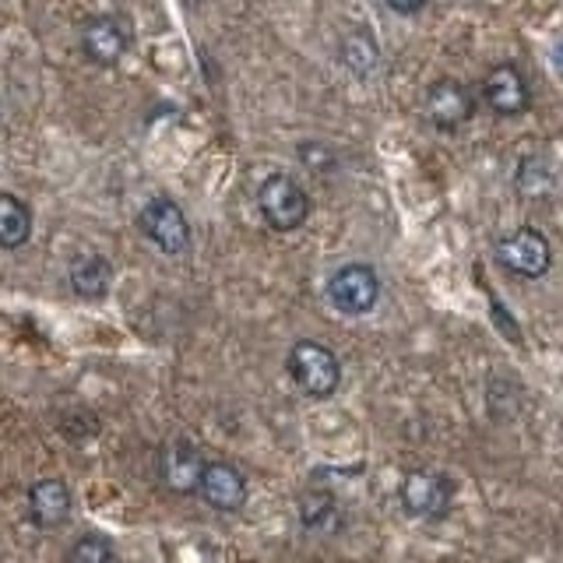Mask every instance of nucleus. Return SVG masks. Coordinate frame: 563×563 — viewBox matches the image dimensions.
Here are the masks:
<instances>
[{
  "mask_svg": "<svg viewBox=\"0 0 563 563\" xmlns=\"http://www.w3.org/2000/svg\"><path fill=\"white\" fill-rule=\"evenodd\" d=\"M286 369H289L292 384L307 398H331L334 391H339V384H342V363H339V356H334L328 345L310 342V339L296 342L289 349Z\"/></svg>",
  "mask_w": 563,
  "mask_h": 563,
  "instance_id": "f257e3e1",
  "label": "nucleus"
},
{
  "mask_svg": "<svg viewBox=\"0 0 563 563\" xmlns=\"http://www.w3.org/2000/svg\"><path fill=\"white\" fill-rule=\"evenodd\" d=\"M261 219L268 222L275 233H296L299 225L310 219V198L289 173H272L257 190Z\"/></svg>",
  "mask_w": 563,
  "mask_h": 563,
  "instance_id": "f03ea898",
  "label": "nucleus"
},
{
  "mask_svg": "<svg viewBox=\"0 0 563 563\" xmlns=\"http://www.w3.org/2000/svg\"><path fill=\"white\" fill-rule=\"evenodd\" d=\"M380 278L369 264H342L328 278V303L345 317H363L377 307Z\"/></svg>",
  "mask_w": 563,
  "mask_h": 563,
  "instance_id": "7ed1b4c3",
  "label": "nucleus"
},
{
  "mask_svg": "<svg viewBox=\"0 0 563 563\" xmlns=\"http://www.w3.org/2000/svg\"><path fill=\"white\" fill-rule=\"evenodd\" d=\"M137 225H141V233L169 257H180L190 251V222L184 216V208L169 198H152L141 208Z\"/></svg>",
  "mask_w": 563,
  "mask_h": 563,
  "instance_id": "20e7f679",
  "label": "nucleus"
},
{
  "mask_svg": "<svg viewBox=\"0 0 563 563\" xmlns=\"http://www.w3.org/2000/svg\"><path fill=\"white\" fill-rule=\"evenodd\" d=\"M205 465L208 462L198 444H190L187 437H173L158 451V483L176 497H194L201 489Z\"/></svg>",
  "mask_w": 563,
  "mask_h": 563,
  "instance_id": "39448f33",
  "label": "nucleus"
},
{
  "mask_svg": "<svg viewBox=\"0 0 563 563\" xmlns=\"http://www.w3.org/2000/svg\"><path fill=\"white\" fill-rule=\"evenodd\" d=\"M497 261L518 278H542L553 264V251H550V240H545L539 229L525 225V229H515V233H507L504 240H497Z\"/></svg>",
  "mask_w": 563,
  "mask_h": 563,
  "instance_id": "423d86ee",
  "label": "nucleus"
},
{
  "mask_svg": "<svg viewBox=\"0 0 563 563\" xmlns=\"http://www.w3.org/2000/svg\"><path fill=\"white\" fill-rule=\"evenodd\" d=\"M131 49V25L117 14H96L81 25V53L99 67H113Z\"/></svg>",
  "mask_w": 563,
  "mask_h": 563,
  "instance_id": "0eeeda50",
  "label": "nucleus"
},
{
  "mask_svg": "<svg viewBox=\"0 0 563 563\" xmlns=\"http://www.w3.org/2000/svg\"><path fill=\"white\" fill-rule=\"evenodd\" d=\"M401 507L416 518H440L451 507V483L433 472H409L401 479Z\"/></svg>",
  "mask_w": 563,
  "mask_h": 563,
  "instance_id": "6e6552de",
  "label": "nucleus"
},
{
  "mask_svg": "<svg viewBox=\"0 0 563 563\" xmlns=\"http://www.w3.org/2000/svg\"><path fill=\"white\" fill-rule=\"evenodd\" d=\"M475 113V102L468 96V88L462 81H437L427 96V117L437 131H457L462 123H468Z\"/></svg>",
  "mask_w": 563,
  "mask_h": 563,
  "instance_id": "1a4fd4ad",
  "label": "nucleus"
},
{
  "mask_svg": "<svg viewBox=\"0 0 563 563\" xmlns=\"http://www.w3.org/2000/svg\"><path fill=\"white\" fill-rule=\"evenodd\" d=\"M198 493L208 507L222 510V515H233V510L246 504V475L229 462H208Z\"/></svg>",
  "mask_w": 563,
  "mask_h": 563,
  "instance_id": "9d476101",
  "label": "nucleus"
},
{
  "mask_svg": "<svg viewBox=\"0 0 563 563\" xmlns=\"http://www.w3.org/2000/svg\"><path fill=\"white\" fill-rule=\"evenodd\" d=\"M483 99L497 117H521L528 110V81L518 67L500 64L483 81Z\"/></svg>",
  "mask_w": 563,
  "mask_h": 563,
  "instance_id": "9b49d317",
  "label": "nucleus"
},
{
  "mask_svg": "<svg viewBox=\"0 0 563 563\" xmlns=\"http://www.w3.org/2000/svg\"><path fill=\"white\" fill-rule=\"evenodd\" d=\"M29 518L40 528H60L70 518V489L64 479H40L29 486Z\"/></svg>",
  "mask_w": 563,
  "mask_h": 563,
  "instance_id": "f8f14e48",
  "label": "nucleus"
},
{
  "mask_svg": "<svg viewBox=\"0 0 563 563\" xmlns=\"http://www.w3.org/2000/svg\"><path fill=\"white\" fill-rule=\"evenodd\" d=\"M67 282L81 299H102L113 286V268L102 254H78L67 264Z\"/></svg>",
  "mask_w": 563,
  "mask_h": 563,
  "instance_id": "ddd939ff",
  "label": "nucleus"
},
{
  "mask_svg": "<svg viewBox=\"0 0 563 563\" xmlns=\"http://www.w3.org/2000/svg\"><path fill=\"white\" fill-rule=\"evenodd\" d=\"M299 521H303V528H310V532H317V536H331L342 528V507L331 493L310 489L299 497Z\"/></svg>",
  "mask_w": 563,
  "mask_h": 563,
  "instance_id": "4468645a",
  "label": "nucleus"
},
{
  "mask_svg": "<svg viewBox=\"0 0 563 563\" xmlns=\"http://www.w3.org/2000/svg\"><path fill=\"white\" fill-rule=\"evenodd\" d=\"M32 240V208L14 198V194L0 190V246L4 251H18Z\"/></svg>",
  "mask_w": 563,
  "mask_h": 563,
  "instance_id": "2eb2a0df",
  "label": "nucleus"
},
{
  "mask_svg": "<svg viewBox=\"0 0 563 563\" xmlns=\"http://www.w3.org/2000/svg\"><path fill=\"white\" fill-rule=\"evenodd\" d=\"M518 190L525 194V198H532V201H542V198H550V194L556 190V173L542 163V158H521V166H518Z\"/></svg>",
  "mask_w": 563,
  "mask_h": 563,
  "instance_id": "dca6fc26",
  "label": "nucleus"
},
{
  "mask_svg": "<svg viewBox=\"0 0 563 563\" xmlns=\"http://www.w3.org/2000/svg\"><path fill=\"white\" fill-rule=\"evenodd\" d=\"M67 563H120V556H117L110 539L99 536V532H88L70 545Z\"/></svg>",
  "mask_w": 563,
  "mask_h": 563,
  "instance_id": "f3484780",
  "label": "nucleus"
},
{
  "mask_svg": "<svg viewBox=\"0 0 563 563\" xmlns=\"http://www.w3.org/2000/svg\"><path fill=\"white\" fill-rule=\"evenodd\" d=\"M342 57L356 75H369V70H377V43L366 32H352L342 46Z\"/></svg>",
  "mask_w": 563,
  "mask_h": 563,
  "instance_id": "a211bd4d",
  "label": "nucleus"
},
{
  "mask_svg": "<svg viewBox=\"0 0 563 563\" xmlns=\"http://www.w3.org/2000/svg\"><path fill=\"white\" fill-rule=\"evenodd\" d=\"M299 158L313 169V173H328V166H334V158L324 145H313V141H307V145H299Z\"/></svg>",
  "mask_w": 563,
  "mask_h": 563,
  "instance_id": "6ab92c4d",
  "label": "nucleus"
},
{
  "mask_svg": "<svg viewBox=\"0 0 563 563\" xmlns=\"http://www.w3.org/2000/svg\"><path fill=\"white\" fill-rule=\"evenodd\" d=\"M387 8H391L395 14H419L422 8H427V0H387Z\"/></svg>",
  "mask_w": 563,
  "mask_h": 563,
  "instance_id": "aec40b11",
  "label": "nucleus"
}]
</instances>
